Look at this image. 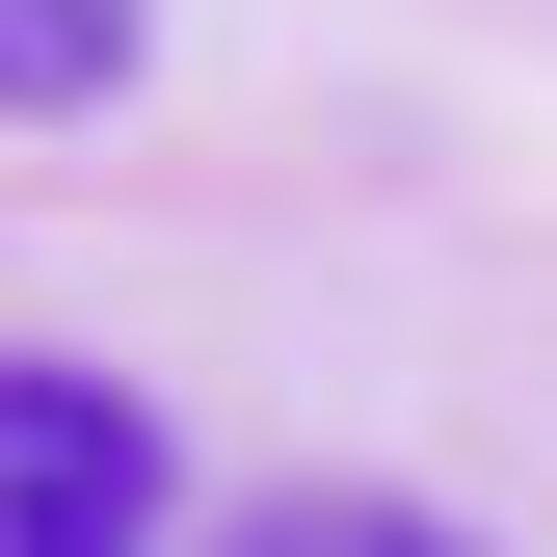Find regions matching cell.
<instances>
[{"label":"cell","mask_w":557,"mask_h":557,"mask_svg":"<svg viewBox=\"0 0 557 557\" xmlns=\"http://www.w3.org/2000/svg\"><path fill=\"white\" fill-rule=\"evenodd\" d=\"M239 557H478V531H451V505H372V478H319V505H265Z\"/></svg>","instance_id":"3"},{"label":"cell","mask_w":557,"mask_h":557,"mask_svg":"<svg viewBox=\"0 0 557 557\" xmlns=\"http://www.w3.org/2000/svg\"><path fill=\"white\" fill-rule=\"evenodd\" d=\"M133 53H160V0H0V133H53V107H107Z\"/></svg>","instance_id":"2"},{"label":"cell","mask_w":557,"mask_h":557,"mask_svg":"<svg viewBox=\"0 0 557 557\" xmlns=\"http://www.w3.org/2000/svg\"><path fill=\"white\" fill-rule=\"evenodd\" d=\"M0 557H160V398L81 345H0Z\"/></svg>","instance_id":"1"}]
</instances>
